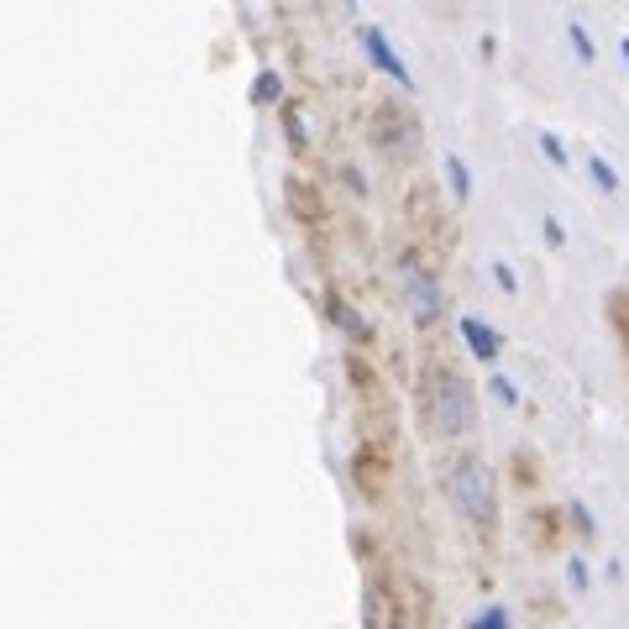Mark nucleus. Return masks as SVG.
<instances>
[{
	"label": "nucleus",
	"instance_id": "1",
	"mask_svg": "<svg viewBox=\"0 0 629 629\" xmlns=\"http://www.w3.org/2000/svg\"><path fill=\"white\" fill-rule=\"evenodd\" d=\"M414 414H420V431L431 441H452V435H467L477 425V393L452 362H425L420 389H414Z\"/></svg>",
	"mask_w": 629,
	"mask_h": 629
},
{
	"label": "nucleus",
	"instance_id": "2",
	"mask_svg": "<svg viewBox=\"0 0 629 629\" xmlns=\"http://www.w3.org/2000/svg\"><path fill=\"white\" fill-rule=\"evenodd\" d=\"M446 498L462 519H472L477 530H493L498 525V483H493V467L477 452H456L446 462Z\"/></svg>",
	"mask_w": 629,
	"mask_h": 629
},
{
	"label": "nucleus",
	"instance_id": "3",
	"mask_svg": "<svg viewBox=\"0 0 629 629\" xmlns=\"http://www.w3.org/2000/svg\"><path fill=\"white\" fill-rule=\"evenodd\" d=\"M368 142H373L383 157H410L414 142H420V116L404 95H378L368 105Z\"/></svg>",
	"mask_w": 629,
	"mask_h": 629
},
{
	"label": "nucleus",
	"instance_id": "4",
	"mask_svg": "<svg viewBox=\"0 0 629 629\" xmlns=\"http://www.w3.org/2000/svg\"><path fill=\"white\" fill-rule=\"evenodd\" d=\"M352 477H357V488H362V498H383V493H389V477H393L389 446L362 441V446L352 452Z\"/></svg>",
	"mask_w": 629,
	"mask_h": 629
},
{
	"label": "nucleus",
	"instance_id": "5",
	"mask_svg": "<svg viewBox=\"0 0 629 629\" xmlns=\"http://www.w3.org/2000/svg\"><path fill=\"white\" fill-rule=\"evenodd\" d=\"M283 199H289V210H295L299 226H326V220H331V205H326V195H320V184L305 178V174L283 178Z\"/></svg>",
	"mask_w": 629,
	"mask_h": 629
},
{
	"label": "nucleus",
	"instance_id": "6",
	"mask_svg": "<svg viewBox=\"0 0 629 629\" xmlns=\"http://www.w3.org/2000/svg\"><path fill=\"white\" fill-rule=\"evenodd\" d=\"M362 48H368V59H373L378 69H383V74L393 79V84H404V90L414 84L410 63H404L399 53H393V42H389V32H383V27H362Z\"/></svg>",
	"mask_w": 629,
	"mask_h": 629
},
{
	"label": "nucleus",
	"instance_id": "7",
	"mask_svg": "<svg viewBox=\"0 0 629 629\" xmlns=\"http://www.w3.org/2000/svg\"><path fill=\"white\" fill-rule=\"evenodd\" d=\"M404 283H410V310L420 314V320H435V314H441V283H435L431 274H420L414 257H404Z\"/></svg>",
	"mask_w": 629,
	"mask_h": 629
},
{
	"label": "nucleus",
	"instance_id": "8",
	"mask_svg": "<svg viewBox=\"0 0 629 629\" xmlns=\"http://www.w3.org/2000/svg\"><path fill=\"white\" fill-rule=\"evenodd\" d=\"M462 341H467V352L477 362H498V352H504V336L493 331L483 314H462Z\"/></svg>",
	"mask_w": 629,
	"mask_h": 629
},
{
	"label": "nucleus",
	"instance_id": "9",
	"mask_svg": "<svg viewBox=\"0 0 629 629\" xmlns=\"http://www.w3.org/2000/svg\"><path fill=\"white\" fill-rule=\"evenodd\" d=\"M326 310H331V320H336V326H341V331H347V336H352V341H362V347L373 341V326H368V320H362V314L352 310V299L331 295V305H326Z\"/></svg>",
	"mask_w": 629,
	"mask_h": 629
},
{
	"label": "nucleus",
	"instance_id": "10",
	"mask_svg": "<svg viewBox=\"0 0 629 629\" xmlns=\"http://www.w3.org/2000/svg\"><path fill=\"white\" fill-rule=\"evenodd\" d=\"M530 540H535V550L556 546V540H561V509H550V504L530 509Z\"/></svg>",
	"mask_w": 629,
	"mask_h": 629
},
{
	"label": "nucleus",
	"instance_id": "11",
	"mask_svg": "<svg viewBox=\"0 0 629 629\" xmlns=\"http://www.w3.org/2000/svg\"><path fill=\"white\" fill-rule=\"evenodd\" d=\"M609 326H613V336L625 341V352H629V283H619L609 295Z\"/></svg>",
	"mask_w": 629,
	"mask_h": 629
},
{
	"label": "nucleus",
	"instance_id": "12",
	"mask_svg": "<svg viewBox=\"0 0 629 629\" xmlns=\"http://www.w3.org/2000/svg\"><path fill=\"white\" fill-rule=\"evenodd\" d=\"M567 42H571V53H577V59H582V63H592V59H598V42H592L588 21H577V17H571V21H567Z\"/></svg>",
	"mask_w": 629,
	"mask_h": 629
},
{
	"label": "nucleus",
	"instance_id": "13",
	"mask_svg": "<svg viewBox=\"0 0 629 629\" xmlns=\"http://www.w3.org/2000/svg\"><path fill=\"white\" fill-rule=\"evenodd\" d=\"M441 168H446V178H452L456 199H472V168H467V163H462L456 153H446V157H441Z\"/></svg>",
	"mask_w": 629,
	"mask_h": 629
},
{
	"label": "nucleus",
	"instance_id": "14",
	"mask_svg": "<svg viewBox=\"0 0 629 629\" xmlns=\"http://www.w3.org/2000/svg\"><path fill=\"white\" fill-rule=\"evenodd\" d=\"M588 174H592V184H598L604 195H619V174H613V163L604 153H588Z\"/></svg>",
	"mask_w": 629,
	"mask_h": 629
},
{
	"label": "nucleus",
	"instance_id": "15",
	"mask_svg": "<svg viewBox=\"0 0 629 629\" xmlns=\"http://www.w3.org/2000/svg\"><path fill=\"white\" fill-rule=\"evenodd\" d=\"M514 625V613H509V604H488V609L477 613L467 629H509Z\"/></svg>",
	"mask_w": 629,
	"mask_h": 629
},
{
	"label": "nucleus",
	"instance_id": "16",
	"mask_svg": "<svg viewBox=\"0 0 629 629\" xmlns=\"http://www.w3.org/2000/svg\"><path fill=\"white\" fill-rule=\"evenodd\" d=\"M509 467H514V483H519V488H530L535 477H540V467H535V452H525V446L509 456Z\"/></svg>",
	"mask_w": 629,
	"mask_h": 629
},
{
	"label": "nucleus",
	"instance_id": "17",
	"mask_svg": "<svg viewBox=\"0 0 629 629\" xmlns=\"http://www.w3.org/2000/svg\"><path fill=\"white\" fill-rule=\"evenodd\" d=\"M347 373L357 378V393H368V399L378 393V373L368 368V362H362V357H347Z\"/></svg>",
	"mask_w": 629,
	"mask_h": 629
},
{
	"label": "nucleus",
	"instance_id": "18",
	"mask_svg": "<svg viewBox=\"0 0 629 629\" xmlns=\"http://www.w3.org/2000/svg\"><path fill=\"white\" fill-rule=\"evenodd\" d=\"M567 582H571V592H588L592 588V571H588V561H582L577 550L567 556Z\"/></svg>",
	"mask_w": 629,
	"mask_h": 629
},
{
	"label": "nucleus",
	"instance_id": "19",
	"mask_svg": "<svg viewBox=\"0 0 629 629\" xmlns=\"http://www.w3.org/2000/svg\"><path fill=\"white\" fill-rule=\"evenodd\" d=\"M278 84H283V79H278L274 69H262V74L252 79V100H262V105H274V100H278Z\"/></svg>",
	"mask_w": 629,
	"mask_h": 629
},
{
	"label": "nucleus",
	"instance_id": "20",
	"mask_svg": "<svg viewBox=\"0 0 629 629\" xmlns=\"http://www.w3.org/2000/svg\"><path fill=\"white\" fill-rule=\"evenodd\" d=\"M540 153H546L556 168H567V163H571V157H567V142L556 137V132H540Z\"/></svg>",
	"mask_w": 629,
	"mask_h": 629
},
{
	"label": "nucleus",
	"instance_id": "21",
	"mask_svg": "<svg viewBox=\"0 0 629 629\" xmlns=\"http://www.w3.org/2000/svg\"><path fill=\"white\" fill-rule=\"evenodd\" d=\"M488 389H493V399H504V404H519V383H514L509 373H493Z\"/></svg>",
	"mask_w": 629,
	"mask_h": 629
},
{
	"label": "nucleus",
	"instance_id": "22",
	"mask_svg": "<svg viewBox=\"0 0 629 629\" xmlns=\"http://www.w3.org/2000/svg\"><path fill=\"white\" fill-rule=\"evenodd\" d=\"M493 283H498V289H504V295H519V278H514V268L509 262H504V257H493Z\"/></svg>",
	"mask_w": 629,
	"mask_h": 629
},
{
	"label": "nucleus",
	"instance_id": "23",
	"mask_svg": "<svg viewBox=\"0 0 629 629\" xmlns=\"http://www.w3.org/2000/svg\"><path fill=\"white\" fill-rule=\"evenodd\" d=\"M540 236H546L550 247H567V226H561V220H556V216H546V220H540Z\"/></svg>",
	"mask_w": 629,
	"mask_h": 629
},
{
	"label": "nucleus",
	"instance_id": "24",
	"mask_svg": "<svg viewBox=\"0 0 629 629\" xmlns=\"http://www.w3.org/2000/svg\"><path fill=\"white\" fill-rule=\"evenodd\" d=\"M567 514H571V525H577V530H582V535H592V519H588V514H582V504H567Z\"/></svg>",
	"mask_w": 629,
	"mask_h": 629
},
{
	"label": "nucleus",
	"instance_id": "25",
	"mask_svg": "<svg viewBox=\"0 0 629 629\" xmlns=\"http://www.w3.org/2000/svg\"><path fill=\"white\" fill-rule=\"evenodd\" d=\"M619 59H625V69H629V38H619Z\"/></svg>",
	"mask_w": 629,
	"mask_h": 629
},
{
	"label": "nucleus",
	"instance_id": "26",
	"mask_svg": "<svg viewBox=\"0 0 629 629\" xmlns=\"http://www.w3.org/2000/svg\"><path fill=\"white\" fill-rule=\"evenodd\" d=\"M389 629H410V625H404V619H393V625Z\"/></svg>",
	"mask_w": 629,
	"mask_h": 629
}]
</instances>
